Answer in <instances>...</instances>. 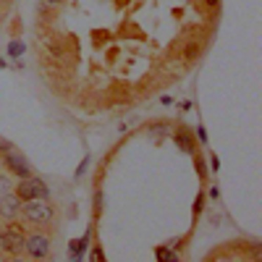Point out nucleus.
Listing matches in <instances>:
<instances>
[{"label": "nucleus", "mask_w": 262, "mask_h": 262, "mask_svg": "<svg viewBox=\"0 0 262 262\" xmlns=\"http://www.w3.org/2000/svg\"><path fill=\"white\" fill-rule=\"evenodd\" d=\"M21 215L34 226H48V223H53L55 210L48 200H29V202H21Z\"/></svg>", "instance_id": "obj_1"}, {"label": "nucleus", "mask_w": 262, "mask_h": 262, "mask_svg": "<svg viewBox=\"0 0 262 262\" xmlns=\"http://www.w3.org/2000/svg\"><path fill=\"white\" fill-rule=\"evenodd\" d=\"M13 194L18 196L21 202H29V200H50V189L48 184L37 179V176H29V179H18Z\"/></svg>", "instance_id": "obj_2"}, {"label": "nucleus", "mask_w": 262, "mask_h": 262, "mask_svg": "<svg viewBox=\"0 0 262 262\" xmlns=\"http://www.w3.org/2000/svg\"><path fill=\"white\" fill-rule=\"evenodd\" d=\"M24 236H27V233L21 231L18 223L8 221V226L0 231V252H6V254H11V257L21 254V252H24Z\"/></svg>", "instance_id": "obj_3"}, {"label": "nucleus", "mask_w": 262, "mask_h": 262, "mask_svg": "<svg viewBox=\"0 0 262 262\" xmlns=\"http://www.w3.org/2000/svg\"><path fill=\"white\" fill-rule=\"evenodd\" d=\"M0 163L6 165V170H8V176H16V179H29V176H34L32 173V165L27 163V158L21 155V152L13 147V149H8L3 158H0Z\"/></svg>", "instance_id": "obj_4"}, {"label": "nucleus", "mask_w": 262, "mask_h": 262, "mask_svg": "<svg viewBox=\"0 0 262 262\" xmlns=\"http://www.w3.org/2000/svg\"><path fill=\"white\" fill-rule=\"evenodd\" d=\"M53 249V242H50V236L45 233H29L24 236V252L32 257V259H45Z\"/></svg>", "instance_id": "obj_5"}, {"label": "nucleus", "mask_w": 262, "mask_h": 262, "mask_svg": "<svg viewBox=\"0 0 262 262\" xmlns=\"http://www.w3.org/2000/svg\"><path fill=\"white\" fill-rule=\"evenodd\" d=\"M18 215H21V200L13 191H6L0 196V217L3 221H16Z\"/></svg>", "instance_id": "obj_6"}, {"label": "nucleus", "mask_w": 262, "mask_h": 262, "mask_svg": "<svg viewBox=\"0 0 262 262\" xmlns=\"http://www.w3.org/2000/svg\"><path fill=\"white\" fill-rule=\"evenodd\" d=\"M173 142H176V147L181 152H186V155H194V152H196V142H194V137L189 134L184 126L176 131V134H173Z\"/></svg>", "instance_id": "obj_7"}, {"label": "nucleus", "mask_w": 262, "mask_h": 262, "mask_svg": "<svg viewBox=\"0 0 262 262\" xmlns=\"http://www.w3.org/2000/svg\"><path fill=\"white\" fill-rule=\"evenodd\" d=\"M200 55H202V42H200V39H189L186 45H184V50H181V58H184L186 63H194Z\"/></svg>", "instance_id": "obj_8"}, {"label": "nucleus", "mask_w": 262, "mask_h": 262, "mask_svg": "<svg viewBox=\"0 0 262 262\" xmlns=\"http://www.w3.org/2000/svg\"><path fill=\"white\" fill-rule=\"evenodd\" d=\"M86 244H90V233H84L81 238H76V242H69V257L71 259H81Z\"/></svg>", "instance_id": "obj_9"}, {"label": "nucleus", "mask_w": 262, "mask_h": 262, "mask_svg": "<svg viewBox=\"0 0 262 262\" xmlns=\"http://www.w3.org/2000/svg\"><path fill=\"white\" fill-rule=\"evenodd\" d=\"M24 50L27 48H24V42H21V39H11L8 42V55L11 58H21V55H24Z\"/></svg>", "instance_id": "obj_10"}, {"label": "nucleus", "mask_w": 262, "mask_h": 262, "mask_svg": "<svg viewBox=\"0 0 262 262\" xmlns=\"http://www.w3.org/2000/svg\"><path fill=\"white\" fill-rule=\"evenodd\" d=\"M147 131H149L152 137H158V139H160V137H165V134H168V123H152Z\"/></svg>", "instance_id": "obj_11"}, {"label": "nucleus", "mask_w": 262, "mask_h": 262, "mask_svg": "<svg viewBox=\"0 0 262 262\" xmlns=\"http://www.w3.org/2000/svg\"><path fill=\"white\" fill-rule=\"evenodd\" d=\"M194 168H196V173H200V179L205 181L207 179V165H205V160L196 155V152H194Z\"/></svg>", "instance_id": "obj_12"}, {"label": "nucleus", "mask_w": 262, "mask_h": 262, "mask_svg": "<svg viewBox=\"0 0 262 262\" xmlns=\"http://www.w3.org/2000/svg\"><path fill=\"white\" fill-rule=\"evenodd\" d=\"M155 257H158V259H176V254L168 252L165 247H158V249H155Z\"/></svg>", "instance_id": "obj_13"}, {"label": "nucleus", "mask_w": 262, "mask_h": 262, "mask_svg": "<svg viewBox=\"0 0 262 262\" xmlns=\"http://www.w3.org/2000/svg\"><path fill=\"white\" fill-rule=\"evenodd\" d=\"M202 207H205V194L200 191V194H196V200H194V215L202 212Z\"/></svg>", "instance_id": "obj_14"}, {"label": "nucleus", "mask_w": 262, "mask_h": 262, "mask_svg": "<svg viewBox=\"0 0 262 262\" xmlns=\"http://www.w3.org/2000/svg\"><path fill=\"white\" fill-rule=\"evenodd\" d=\"M102 200H105V196H102V189H95V212L102 210Z\"/></svg>", "instance_id": "obj_15"}, {"label": "nucleus", "mask_w": 262, "mask_h": 262, "mask_svg": "<svg viewBox=\"0 0 262 262\" xmlns=\"http://www.w3.org/2000/svg\"><path fill=\"white\" fill-rule=\"evenodd\" d=\"M8 149H13V142H8L6 137H0V155H6Z\"/></svg>", "instance_id": "obj_16"}, {"label": "nucleus", "mask_w": 262, "mask_h": 262, "mask_svg": "<svg viewBox=\"0 0 262 262\" xmlns=\"http://www.w3.org/2000/svg\"><path fill=\"white\" fill-rule=\"evenodd\" d=\"M6 191H11V179L8 176H0V194H6Z\"/></svg>", "instance_id": "obj_17"}, {"label": "nucleus", "mask_w": 262, "mask_h": 262, "mask_svg": "<svg viewBox=\"0 0 262 262\" xmlns=\"http://www.w3.org/2000/svg\"><path fill=\"white\" fill-rule=\"evenodd\" d=\"M196 139H200V144H207V131H205V126H196Z\"/></svg>", "instance_id": "obj_18"}, {"label": "nucleus", "mask_w": 262, "mask_h": 262, "mask_svg": "<svg viewBox=\"0 0 262 262\" xmlns=\"http://www.w3.org/2000/svg\"><path fill=\"white\" fill-rule=\"evenodd\" d=\"M202 3H205V8H210L212 13L217 11V6H221V0H202Z\"/></svg>", "instance_id": "obj_19"}, {"label": "nucleus", "mask_w": 262, "mask_h": 262, "mask_svg": "<svg viewBox=\"0 0 262 262\" xmlns=\"http://www.w3.org/2000/svg\"><path fill=\"white\" fill-rule=\"evenodd\" d=\"M86 165H90V158H84V160L79 163V168H76V176H81V173L86 170Z\"/></svg>", "instance_id": "obj_20"}, {"label": "nucleus", "mask_w": 262, "mask_h": 262, "mask_svg": "<svg viewBox=\"0 0 262 262\" xmlns=\"http://www.w3.org/2000/svg\"><path fill=\"white\" fill-rule=\"evenodd\" d=\"M92 259H100V262L105 259V254H102V249H100V247H95V249H92Z\"/></svg>", "instance_id": "obj_21"}, {"label": "nucleus", "mask_w": 262, "mask_h": 262, "mask_svg": "<svg viewBox=\"0 0 262 262\" xmlns=\"http://www.w3.org/2000/svg\"><path fill=\"white\" fill-rule=\"evenodd\" d=\"M210 165H212V170L221 168V163H217V155H210Z\"/></svg>", "instance_id": "obj_22"}, {"label": "nucleus", "mask_w": 262, "mask_h": 262, "mask_svg": "<svg viewBox=\"0 0 262 262\" xmlns=\"http://www.w3.org/2000/svg\"><path fill=\"white\" fill-rule=\"evenodd\" d=\"M45 3H48V6H50V8H58V6H60V3H63V0H45Z\"/></svg>", "instance_id": "obj_23"}, {"label": "nucleus", "mask_w": 262, "mask_h": 262, "mask_svg": "<svg viewBox=\"0 0 262 262\" xmlns=\"http://www.w3.org/2000/svg\"><path fill=\"white\" fill-rule=\"evenodd\" d=\"M6 66H8V63H6V60H3V58H0V69H6Z\"/></svg>", "instance_id": "obj_24"}]
</instances>
